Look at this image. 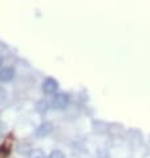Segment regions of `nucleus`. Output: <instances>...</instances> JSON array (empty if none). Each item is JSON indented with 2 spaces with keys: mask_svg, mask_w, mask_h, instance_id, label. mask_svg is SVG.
<instances>
[{
  "mask_svg": "<svg viewBox=\"0 0 150 158\" xmlns=\"http://www.w3.org/2000/svg\"><path fill=\"white\" fill-rule=\"evenodd\" d=\"M53 106L56 109H65L69 104V96L65 93H59L53 97V101H52Z\"/></svg>",
  "mask_w": 150,
  "mask_h": 158,
  "instance_id": "obj_2",
  "label": "nucleus"
},
{
  "mask_svg": "<svg viewBox=\"0 0 150 158\" xmlns=\"http://www.w3.org/2000/svg\"><path fill=\"white\" fill-rule=\"evenodd\" d=\"M31 158H45L44 157V153L40 150V149H36V150H33L32 153H31Z\"/></svg>",
  "mask_w": 150,
  "mask_h": 158,
  "instance_id": "obj_6",
  "label": "nucleus"
},
{
  "mask_svg": "<svg viewBox=\"0 0 150 158\" xmlns=\"http://www.w3.org/2000/svg\"><path fill=\"white\" fill-rule=\"evenodd\" d=\"M2 64H3V59L0 57V67H2Z\"/></svg>",
  "mask_w": 150,
  "mask_h": 158,
  "instance_id": "obj_8",
  "label": "nucleus"
},
{
  "mask_svg": "<svg viewBox=\"0 0 150 158\" xmlns=\"http://www.w3.org/2000/svg\"><path fill=\"white\" fill-rule=\"evenodd\" d=\"M52 130H53V126H52V124H49V122H44V124H41L36 129L35 134H36V137L44 138V137H47V135H49L52 133Z\"/></svg>",
  "mask_w": 150,
  "mask_h": 158,
  "instance_id": "obj_3",
  "label": "nucleus"
},
{
  "mask_svg": "<svg viewBox=\"0 0 150 158\" xmlns=\"http://www.w3.org/2000/svg\"><path fill=\"white\" fill-rule=\"evenodd\" d=\"M43 92L47 94H53L57 92V89H59V82H57L55 78L52 77H48L45 78V80L43 81Z\"/></svg>",
  "mask_w": 150,
  "mask_h": 158,
  "instance_id": "obj_1",
  "label": "nucleus"
},
{
  "mask_svg": "<svg viewBox=\"0 0 150 158\" xmlns=\"http://www.w3.org/2000/svg\"><path fill=\"white\" fill-rule=\"evenodd\" d=\"M7 97H8V94H7V92L4 88L0 86V104H3V102H6L7 101Z\"/></svg>",
  "mask_w": 150,
  "mask_h": 158,
  "instance_id": "obj_7",
  "label": "nucleus"
},
{
  "mask_svg": "<svg viewBox=\"0 0 150 158\" xmlns=\"http://www.w3.org/2000/svg\"><path fill=\"white\" fill-rule=\"evenodd\" d=\"M15 77V71L12 68H3L0 71V81L2 82H10L14 80Z\"/></svg>",
  "mask_w": 150,
  "mask_h": 158,
  "instance_id": "obj_4",
  "label": "nucleus"
},
{
  "mask_svg": "<svg viewBox=\"0 0 150 158\" xmlns=\"http://www.w3.org/2000/svg\"><path fill=\"white\" fill-rule=\"evenodd\" d=\"M47 158H65V156H64V153L61 150H53Z\"/></svg>",
  "mask_w": 150,
  "mask_h": 158,
  "instance_id": "obj_5",
  "label": "nucleus"
}]
</instances>
